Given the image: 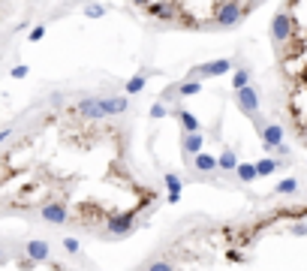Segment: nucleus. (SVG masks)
Segmentation results:
<instances>
[{
    "mask_svg": "<svg viewBox=\"0 0 307 271\" xmlns=\"http://www.w3.org/2000/svg\"><path fill=\"white\" fill-rule=\"evenodd\" d=\"M157 202L160 190L133 163L127 127L81 105L39 112L0 148V214H39L118 238Z\"/></svg>",
    "mask_w": 307,
    "mask_h": 271,
    "instance_id": "nucleus-1",
    "label": "nucleus"
},
{
    "mask_svg": "<svg viewBox=\"0 0 307 271\" xmlns=\"http://www.w3.org/2000/svg\"><path fill=\"white\" fill-rule=\"evenodd\" d=\"M277 72L295 136L307 142V0H286L277 18Z\"/></svg>",
    "mask_w": 307,
    "mask_h": 271,
    "instance_id": "nucleus-2",
    "label": "nucleus"
},
{
    "mask_svg": "<svg viewBox=\"0 0 307 271\" xmlns=\"http://www.w3.org/2000/svg\"><path fill=\"white\" fill-rule=\"evenodd\" d=\"M265 0H136V6L175 31H223L256 12Z\"/></svg>",
    "mask_w": 307,
    "mask_h": 271,
    "instance_id": "nucleus-3",
    "label": "nucleus"
}]
</instances>
